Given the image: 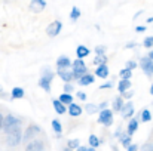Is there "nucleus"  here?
Wrapping results in <instances>:
<instances>
[{
    "mask_svg": "<svg viewBox=\"0 0 153 151\" xmlns=\"http://www.w3.org/2000/svg\"><path fill=\"white\" fill-rule=\"evenodd\" d=\"M86 150H88L86 147H79V148H77V150H76V151H86Z\"/></svg>",
    "mask_w": 153,
    "mask_h": 151,
    "instance_id": "nucleus-45",
    "label": "nucleus"
},
{
    "mask_svg": "<svg viewBox=\"0 0 153 151\" xmlns=\"http://www.w3.org/2000/svg\"><path fill=\"white\" fill-rule=\"evenodd\" d=\"M95 76L100 77V79H107V77H108V67H107L105 64L98 65V67H97V71H95Z\"/></svg>",
    "mask_w": 153,
    "mask_h": 151,
    "instance_id": "nucleus-14",
    "label": "nucleus"
},
{
    "mask_svg": "<svg viewBox=\"0 0 153 151\" xmlns=\"http://www.w3.org/2000/svg\"><path fill=\"white\" fill-rule=\"evenodd\" d=\"M56 73H58V76H59L65 83H70V80L73 79V73L68 71V70H58Z\"/></svg>",
    "mask_w": 153,
    "mask_h": 151,
    "instance_id": "nucleus-16",
    "label": "nucleus"
},
{
    "mask_svg": "<svg viewBox=\"0 0 153 151\" xmlns=\"http://www.w3.org/2000/svg\"><path fill=\"white\" fill-rule=\"evenodd\" d=\"M137 150H138V147H137V145L134 144V145H129V147H128V150H126V151H137Z\"/></svg>",
    "mask_w": 153,
    "mask_h": 151,
    "instance_id": "nucleus-40",
    "label": "nucleus"
},
{
    "mask_svg": "<svg viewBox=\"0 0 153 151\" xmlns=\"http://www.w3.org/2000/svg\"><path fill=\"white\" fill-rule=\"evenodd\" d=\"M111 86H113L111 83H105V85H101V86H100V89H108V88H111Z\"/></svg>",
    "mask_w": 153,
    "mask_h": 151,
    "instance_id": "nucleus-41",
    "label": "nucleus"
},
{
    "mask_svg": "<svg viewBox=\"0 0 153 151\" xmlns=\"http://www.w3.org/2000/svg\"><path fill=\"white\" fill-rule=\"evenodd\" d=\"M120 113H122V117H123V119H129V117H132V114H134V105H132V102H126V104H123Z\"/></svg>",
    "mask_w": 153,
    "mask_h": 151,
    "instance_id": "nucleus-11",
    "label": "nucleus"
},
{
    "mask_svg": "<svg viewBox=\"0 0 153 151\" xmlns=\"http://www.w3.org/2000/svg\"><path fill=\"white\" fill-rule=\"evenodd\" d=\"M77 98L82 99V101H85L86 99V94H85V92H77Z\"/></svg>",
    "mask_w": 153,
    "mask_h": 151,
    "instance_id": "nucleus-39",
    "label": "nucleus"
},
{
    "mask_svg": "<svg viewBox=\"0 0 153 151\" xmlns=\"http://www.w3.org/2000/svg\"><path fill=\"white\" fill-rule=\"evenodd\" d=\"M147 22L150 24V22H153V16H150V18H147Z\"/></svg>",
    "mask_w": 153,
    "mask_h": 151,
    "instance_id": "nucleus-47",
    "label": "nucleus"
},
{
    "mask_svg": "<svg viewBox=\"0 0 153 151\" xmlns=\"http://www.w3.org/2000/svg\"><path fill=\"white\" fill-rule=\"evenodd\" d=\"M149 59H152V61H153V50L150 52V55H149Z\"/></svg>",
    "mask_w": 153,
    "mask_h": 151,
    "instance_id": "nucleus-48",
    "label": "nucleus"
},
{
    "mask_svg": "<svg viewBox=\"0 0 153 151\" xmlns=\"http://www.w3.org/2000/svg\"><path fill=\"white\" fill-rule=\"evenodd\" d=\"M123 96H125V98H131V96H132V94H131V92H128V94H125Z\"/></svg>",
    "mask_w": 153,
    "mask_h": 151,
    "instance_id": "nucleus-46",
    "label": "nucleus"
},
{
    "mask_svg": "<svg viewBox=\"0 0 153 151\" xmlns=\"http://www.w3.org/2000/svg\"><path fill=\"white\" fill-rule=\"evenodd\" d=\"M52 105H53V110H55L58 114H64V113L67 111V107H65V105H62L58 99L53 101V102H52Z\"/></svg>",
    "mask_w": 153,
    "mask_h": 151,
    "instance_id": "nucleus-19",
    "label": "nucleus"
},
{
    "mask_svg": "<svg viewBox=\"0 0 153 151\" xmlns=\"http://www.w3.org/2000/svg\"><path fill=\"white\" fill-rule=\"evenodd\" d=\"M71 67H73V70H71L73 79H80V77H83L85 74H88V73H86V65H85L83 59H76V61L71 64Z\"/></svg>",
    "mask_w": 153,
    "mask_h": 151,
    "instance_id": "nucleus-2",
    "label": "nucleus"
},
{
    "mask_svg": "<svg viewBox=\"0 0 153 151\" xmlns=\"http://www.w3.org/2000/svg\"><path fill=\"white\" fill-rule=\"evenodd\" d=\"M59 102L62 104V105H70V104H73V96L70 95V94H62V95H59Z\"/></svg>",
    "mask_w": 153,
    "mask_h": 151,
    "instance_id": "nucleus-21",
    "label": "nucleus"
},
{
    "mask_svg": "<svg viewBox=\"0 0 153 151\" xmlns=\"http://www.w3.org/2000/svg\"><path fill=\"white\" fill-rule=\"evenodd\" d=\"M71 65V61L68 56L65 55H61L58 59H56V68L58 70H68V67Z\"/></svg>",
    "mask_w": 153,
    "mask_h": 151,
    "instance_id": "nucleus-10",
    "label": "nucleus"
},
{
    "mask_svg": "<svg viewBox=\"0 0 153 151\" xmlns=\"http://www.w3.org/2000/svg\"><path fill=\"white\" fill-rule=\"evenodd\" d=\"M24 94H25V92H24L22 88H13L10 95H12L13 99H21V98H24Z\"/></svg>",
    "mask_w": 153,
    "mask_h": 151,
    "instance_id": "nucleus-22",
    "label": "nucleus"
},
{
    "mask_svg": "<svg viewBox=\"0 0 153 151\" xmlns=\"http://www.w3.org/2000/svg\"><path fill=\"white\" fill-rule=\"evenodd\" d=\"M37 133H40V127L37 124H30L25 130V135H24V141H31Z\"/></svg>",
    "mask_w": 153,
    "mask_h": 151,
    "instance_id": "nucleus-8",
    "label": "nucleus"
},
{
    "mask_svg": "<svg viewBox=\"0 0 153 151\" xmlns=\"http://www.w3.org/2000/svg\"><path fill=\"white\" fill-rule=\"evenodd\" d=\"M129 88H131V82L129 80H120V83L117 85V91L120 94H125Z\"/></svg>",
    "mask_w": 153,
    "mask_h": 151,
    "instance_id": "nucleus-20",
    "label": "nucleus"
},
{
    "mask_svg": "<svg viewBox=\"0 0 153 151\" xmlns=\"http://www.w3.org/2000/svg\"><path fill=\"white\" fill-rule=\"evenodd\" d=\"M94 64H97V65L105 64V56H104V55H97V58L94 59Z\"/></svg>",
    "mask_w": 153,
    "mask_h": 151,
    "instance_id": "nucleus-33",
    "label": "nucleus"
},
{
    "mask_svg": "<svg viewBox=\"0 0 153 151\" xmlns=\"http://www.w3.org/2000/svg\"><path fill=\"white\" fill-rule=\"evenodd\" d=\"M86 151H95V148H91V147H89V148H88Z\"/></svg>",
    "mask_w": 153,
    "mask_h": 151,
    "instance_id": "nucleus-50",
    "label": "nucleus"
},
{
    "mask_svg": "<svg viewBox=\"0 0 153 151\" xmlns=\"http://www.w3.org/2000/svg\"><path fill=\"white\" fill-rule=\"evenodd\" d=\"M107 105V102H101L100 105H98V108H101V110H104V107Z\"/></svg>",
    "mask_w": 153,
    "mask_h": 151,
    "instance_id": "nucleus-43",
    "label": "nucleus"
},
{
    "mask_svg": "<svg viewBox=\"0 0 153 151\" xmlns=\"http://www.w3.org/2000/svg\"><path fill=\"white\" fill-rule=\"evenodd\" d=\"M43 150H45V144L40 139H33L25 147V151H43Z\"/></svg>",
    "mask_w": 153,
    "mask_h": 151,
    "instance_id": "nucleus-9",
    "label": "nucleus"
},
{
    "mask_svg": "<svg viewBox=\"0 0 153 151\" xmlns=\"http://www.w3.org/2000/svg\"><path fill=\"white\" fill-rule=\"evenodd\" d=\"M98 123L100 124H104V126H110L113 123V113L110 110H101L100 113V117H98Z\"/></svg>",
    "mask_w": 153,
    "mask_h": 151,
    "instance_id": "nucleus-6",
    "label": "nucleus"
},
{
    "mask_svg": "<svg viewBox=\"0 0 153 151\" xmlns=\"http://www.w3.org/2000/svg\"><path fill=\"white\" fill-rule=\"evenodd\" d=\"M135 31H137V33H143V31H146V27H144V25H137V27H135Z\"/></svg>",
    "mask_w": 153,
    "mask_h": 151,
    "instance_id": "nucleus-38",
    "label": "nucleus"
},
{
    "mask_svg": "<svg viewBox=\"0 0 153 151\" xmlns=\"http://www.w3.org/2000/svg\"><path fill=\"white\" fill-rule=\"evenodd\" d=\"M143 46H144V48H147V49L153 48V36H147V37L144 39V42H143Z\"/></svg>",
    "mask_w": 153,
    "mask_h": 151,
    "instance_id": "nucleus-30",
    "label": "nucleus"
},
{
    "mask_svg": "<svg viewBox=\"0 0 153 151\" xmlns=\"http://www.w3.org/2000/svg\"><path fill=\"white\" fill-rule=\"evenodd\" d=\"M80 147V141L79 139H70L68 141V150H77Z\"/></svg>",
    "mask_w": 153,
    "mask_h": 151,
    "instance_id": "nucleus-29",
    "label": "nucleus"
},
{
    "mask_svg": "<svg viewBox=\"0 0 153 151\" xmlns=\"http://www.w3.org/2000/svg\"><path fill=\"white\" fill-rule=\"evenodd\" d=\"M1 127H3V116L0 114V129H1Z\"/></svg>",
    "mask_w": 153,
    "mask_h": 151,
    "instance_id": "nucleus-44",
    "label": "nucleus"
},
{
    "mask_svg": "<svg viewBox=\"0 0 153 151\" xmlns=\"http://www.w3.org/2000/svg\"><path fill=\"white\" fill-rule=\"evenodd\" d=\"M140 67H141V70L144 71V74L147 77L153 76V61L149 59V56H144V58L140 59Z\"/></svg>",
    "mask_w": 153,
    "mask_h": 151,
    "instance_id": "nucleus-5",
    "label": "nucleus"
},
{
    "mask_svg": "<svg viewBox=\"0 0 153 151\" xmlns=\"http://www.w3.org/2000/svg\"><path fill=\"white\" fill-rule=\"evenodd\" d=\"M61 28H62L61 21H53V22H51V24L48 25L46 33H48V36H49V37H55V36H58V34H59Z\"/></svg>",
    "mask_w": 153,
    "mask_h": 151,
    "instance_id": "nucleus-7",
    "label": "nucleus"
},
{
    "mask_svg": "<svg viewBox=\"0 0 153 151\" xmlns=\"http://www.w3.org/2000/svg\"><path fill=\"white\" fill-rule=\"evenodd\" d=\"M85 110H86V113L94 114V113H97V111H98V107H97V105H94V104H88V105H85Z\"/></svg>",
    "mask_w": 153,
    "mask_h": 151,
    "instance_id": "nucleus-31",
    "label": "nucleus"
},
{
    "mask_svg": "<svg viewBox=\"0 0 153 151\" xmlns=\"http://www.w3.org/2000/svg\"><path fill=\"white\" fill-rule=\"evenodd\" d=\"M94 82H95V77H94L92 74H85L83 77H80V79H79V85H82V86L92 85Z\"/></svg>",
    "mask_w": 153,
    "mask_h": 151,
    "instance_id": "nucleus-17",
    "label": "nucleus"
},
{
    "mask_svg": "<svg viewBox=\"0 0 153 151\" xmlns=\"http://www.w3.org/2000/svg\"><path fill=\"white\" fill-rule=\"evenodd\" d=\"M122 107H123V99H122L120 96L113 101V110H114V113L120 111V110H122Z\"/></svg>",
    "mask_w": 153,
    "mask_h": 151,
    "instance_id": "nucleus-24",
    "label": "nucleus"
},
{
    "mask_svg": "<svg viewBox=\"0 0 153 151\" xmlns=\"http://www.w3.org/2000/svg\"><path fill=\"white\" fill-rule=\"evenodd\" d=\"M89 145H91V148H97L98 145H100V139H98V136H95V135H89Z\"/></svg>",
    "mask_w": 153,
    "mask_h": 151,
    "instance_id": "nucleus-25",
    "label": "nucleus"
},
{
    "mask_svg": "<svg viewBox=\"0 0 153 151\" xmlns=\"http://www.w3.org/2000/svg\"><path fill=\"white\" fill-rule=\"evenodd\" d=\"M71 91H73V86H71L70 83H65V85H64V94H70Z\"/></svg>",
    "mask_w": 153,
    "mask_h": 151,
    "instance_id": "nucleus-34",
    "label": "nucleus"
},
{
    "mask_svg": "<svg viewBox=\"0 0 153 151\" xmlns=\"http://www.w3.org/2000/svg\"><path fill=\"white\" fill-rule=\"evenodd\" d=\"M104 46H97L95 48V52H97V55H104Z\"/></svg>",
    "mask_w": 153,
    "mask_h": 151,
    "instance_id": "nucleus-37",
    "label": "nucleus"
},
{
    "mask_svg": "<svg viewBox=\"0 0 153 151\" xmlns=\"http://www.w3.org/2000/svg\"><path fill=\"white\" fill-rule=\"evenodd\" d=\"M120 77H122V80H129L131 79V76H132V71L131 70H128V68H123V70H120Z\"/></svg>",
    "mask_w": 153,
    "mask_h": 151,
    "instance_id": "nucleus-26",
    "label": "nucleus"
},
{
    "mask_svg": "<svg viewBox=\"0 0 153 151\" xmlns=\"http://www.w3.org/2000/svg\"><path fill=\"white\" fill-rule=\"evenodd\" d=\"M64 151H71V150H68V148H65V150H64Z\"/></svg>",
    "mask_w": 153,
    "mask_h": 151,
    "instance_id": "nucleus-51",
    "label": "nucleus"
},
{
    "mask_svg": "<svg viewBox=\"0 0 153 151\" xmlns=\"http://www.w3.org/2000/svg\"><path fill=\"white\" fill-rule=\"evenodd\" d=\"M6 135H7V145H10V147H16V145L21 142V139H22L21 127H16V129L10 130V132L6 133Z\"/></svg>",
    "mask_w": 153,
    "mask_h": 151,
    "instance_id": "nucleus-3",
    "label": "nucleus"
},
{
    "mask_svg": "<svg viewBox=\"0 0 153 151\" xmlns=\"http://www.w3.org/2000/svg\"><path fill=\"white\" fill-rule=\"evenodd\" d=\"M79 16H80V9L77 6H73L71 7V13H70V19L71 21H77Z\"/></svg>",
    "mask_w": 153,
    "mask_h": 151,
    "instance_id": "nucleus-23",
    "label": "nucleus"
},
{
    "mask_svg": "<svg viewBox=\"0 0 153 151\" xmlns=\"http://www.w3.org/2000/svg\"><path fill=\"white\" fill-rule=\"evenodd\" d=\"M51 124H52V129H53V132H56V133H61V132H62V126H61V123H59L58 120H55V119H53Z\"/></svg>",
    "mask_w": 153,
    "mask_h": 151,
    "instance_id": "nucleus-27",
    "label": "nucleus"
},
{
    "mask_svg": "<svg viewBox=\"0 0 153 151\" xmlns=\"http://www.w3.org/2000/svg\"><path fill=\"white\" fill-rule=\"evenodd\" d=\"M143 151H153V144H144L143 145Z\"/></svg>",
    "mask_w": 153,
    "mask_h": 151,
    "instance_id": "nucleus-36",
    "label": "nucleus"
},
{
    "mask_svg": "<svg viewBox=\"0 0 153 151\" xmlns=\"http://www.w3.org/2000/svg\"><path fill=\"white\" fill-rule=\"evenodd\" d=\"M30 7H31L33 12L39 13V12H42V10L46 7V1H43V0H33V1L30 3Z\"/></svg>",
    "mask_w": 153,
    "mask_h": 151,
    "instance_id": "nucleus-12",
    "label": "nucleus"
},
{
    "mask_svg": "<svg viewBox=\"0 0 153 151\" xmlns=\"http://www.w3.org/2000/svg\"><path fill=\"white\" fill-rule=\"evenodd\" d=\"M19 126H21V120H19L18 117H15V116H12V114L3 117V129H4L6 133H9L10 130H13V129H16V127H19Z\"/></svg>",
    "mask_w": 153,
    "mask_h": 151,
    "instance_id": "nucleus-1",
    "label": "nucleus"
},
{
    "mask_svg": "<svg viewBox=\"0 0 153 151\" xmlns=\"http://www.w3.org/2000/svg\"><path fill=\"white\" fill-rule=\"evenodd\" d=\"M52 79H53V73L52 71H45L43 76L40 77L39 80V86L45 91V92H51V83H52Z\"/></svg>",
    "mask_w": 153,
    "mask_h": 151,
    "instance_id": "nucleus-4",
    "label": "nucleus"
},
{
    "mask_svg": "<svg viewBox=\"0 0 153 151\" xmlns=\"http://www.w3.org/2000/svg\"><path fill=\"white\" fill-rule=\"evenodd\" d=\"M68 114L71 116V117H79L80 114H82V107L79 105V104H70L68 105Z\"/></svg>",
    "mask_w": 153,
    "mask_h": 151,
    "instance_id": "nucleus-13",
    "label": "nucleus"
},
{
    "mask_svg": "<svg viewBox=\"0 0 153 151\" xmlns=\"http://www.w3.org/2000/svg\"><path fill=\"white\" fill-rule=\"evenodd\" d=\"M89 53H91L89 48H86V46H83V45H79V46H77V49H76L77 59H83V58H85V56H88Z\"/></svg>",
    "mask_w": 153,
    "mask_h": 151,
    "instance_id": "nucleus-15",
    "label": "nucleus"
},
{
    "mask_svg": "<svg viewBox=\"0 0 153 151\" xmlns=\"http://www.w3.org/2000/svg\"><path fill=\"white\" fill-rule=\"evenodd\" d=\"M137 67V64L134 62V61H129V62H126V68L128 70H132V68H135Z\"/></svg>",
    "mask_w": 153,
    "mask_h": 151,
    "instance_id": "nucleus-35",
    "label": "nucleus"
},
{
    "mask_svg": "<svg viewBox=\"0 0 153 151\" xmlns=\"http://www.w3.org/2000/svg\"><path fill=\"white\" fill-rule=\"evenodd\" d=\"M120 142H122V145H123L125 148H128V147L131 145V136H128V135H125V136H122V139H120Z\"/></svg>",
    "mask_w": 153,
    "mask_h": 151,
    "instance_id": "nucleus-32",
    "label": "nucleus"
},
{
    "mask_svg": "<svg viewBox=\"0 0 153 151\" xmlns=\"http://www.w3.org/2000/svg\"><path fill=\"white\" fill-rule=\"evenodd\" d=\"M138 129V120L137 119H131V122L128 123V136H131V135H134L135 133V130Z\"/></svg>",
    "mask_w": 153,
    "mask_h": 151,
    "instance_id": "nucleus-18",
    "label": "nucleus"
},
{
    "mask_svg": "<svg viewBox=\"0 0 153 151\" xmlns=\"http://www.w3.org/2000/svg\"><path fill=\"white\" fill-rule=\"evenodd\" d=\"M150 95H153V83H152V86H150Z\"/></svg>",
    "mask_w": 153,
    "mask_h": 151,
    "instance_id": "nucleus-49",
    "label": "nucleus"
},
{
    "mask_svg": "<svg viewBox=\"0 0 153 151\" xmlns=\"http://www.w3.org/2000/svg\"><path fill=\"white\" fill-rule=\"evenodd\" d=\"M141 120L143 122H150L152 120V113H150V110H143V113H141Z\"/></svg>",
    "mask_w": 153,
    "mask_h": 151,
    "instance_id": "nucleus-28",
    "label": "nucleus"
},
{
    "mask_svg": "<svg viewBox=\"0 0 153 151\" xmlns=\"http://www.w3.org/2000/svg\"><path fill=\"white\" fill-rule=\"evenodd\" d=\"M134 46H135V43H128V45H126L125 48H128V49H131V48H134Z\"/></svg>",
    "mask_w": 153,
    "mask_h": 151,
    "instance_id": "nucleus-42",
    "label": "nucleus"
}]
</instances>
